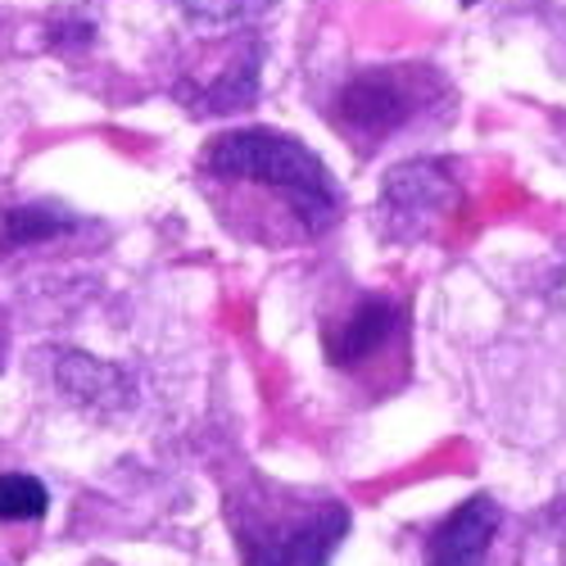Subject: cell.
<instances>
[{
	"label": "cell",
	"mask_w": 566,
	"mask_h": 566,
	"mask_svg": "<svg viewBox=\"0 0 566 566\" xmlns=\"http://www.w3.org/2000/svg\"><path fill=\"white\" fill-rule=\"evenodd\" d=\"M196 168L218 222L250 245H304L332 231L345 209L326 164L276 127L218 132Z\"/></svg>",
	"instance_id": "cell-1"
},
{
	"label": "cell",
	"mask_w": 566,
	"mask_h": 566,
	"mask_svg": "<svg viewBox=\"0 0 566 566\" xmlns=\"http://www.w3.org/2000/svg\"><path fill=\"white\" fill-rule=\"evenodd\" d=\"M222 516L241 566H332L349 535V507L332 494L241 471L222 490Z\"/></svg>",
	"instance_id": "cell-2"
},
{
	"label": "cell",
	"mask_w": 566,
	"mask_h": 566,
	"mask_svg": "<svg viewBox=\"0 0 566 566\" xmlns=\"http://www.w3.org/2000/svg\"><path fill=\"white\" fill-rule=\"evenodd\" d=\"M322 354L354 386L395 390L408 371V308L381 291H349L322 313Z\"/></svg>",
	"instance_id": "cell-3"
},
{
	"label": "cell",
	"mask_w": 566,
	"mask_h": 566,
	"mask_svg": "<svg viewBox=\"0 0 566 566\" xmlns=\"http://www.w3.org/2000/svg\"><path fill=\"white\" fill-rule=\"evenodd\" d=\"M440 101H444V77L431 64H386L340 86L332 123L358 155H371L417 118H427Z\"/></svg>",
	"instance_id": "cell-4"
},
{
	"label": "cell",
	"mask_w": 566,
	"mask_h": 566,
	"mask_svg": "<svg viewBox=\"0 0 566 566\" xmlns=\"http://www.w3.org/2000/svg\"><path fill=\"white\" fill-rule=\"evenodd\" d=\"M499 526H503V507L490 494H471L431 531L427 566H485Z\"/></svg>",
	"instance_id": "cell-5"
},
{
	"label": "cell",
	"mask_w": 566,
	"mask_h": 566,
	"mask_svg": "<svg viewBox=\"0 0 566 566\" xmlns=\"http://www.w3.org/2000/svg\"><path fill=\"white\" fill-rule=\"evenodd\" d=\"M77 218L51 200H32V205H14L0 227V245H36V241H55V235L73 231Z\"/></svg>",
	"instance_id": "cell-6"
},
{
	"label": "cell",
	"mask_w": 566,
	"mask_h": 566,
	"mask_svg": "<svg viewBox=\"0 0 566 566\" xmlns=\"http://www.w3.org/2000/svg\"><path fill=\"white\" fill-rule=\"evenodd\" d=\"M45 507H51V490L36 476H23V471L0 476V522H41Z\"/></svg>",
	"instance_id": "cell-7"
},
{
	"label": "cell",
	"mask_w": 566,
	"mask_h": 566,
	"mask_svg": "<svg viewBox=\"0 0 566 566\" xmlns=\"http://www.w3.org/2000/svg\"><path fill=\"white\" fill-rule=\"evenodd\" d=\"M6 349H10V322H6V308H0V367H6Z\"/></svg>",
	"instance_id": "cell-8"
}]
</instances>
